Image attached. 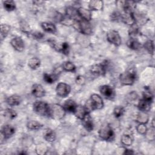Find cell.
<instances>
[{
	"label": "cell",
	"instance_id": "1",
	"mask_svg": "<svg viewBox=\"0 0 155 155\" xmlns=\"http://www.w3.org/2000/svg\"><path fill=\"white\" fill-rule=\"evenodd\" d=\"M104 102L102 97L97 94H93L86 101L85 107L90 113L96 110H101L104 107Z\"/></svg>",
	"mask_w": 155,
	"mask_h": 155
},
{
	"label": "cell",
	"instance_id": "2",
	"mask_svg": "<svg viewBox=\"0 0 155 155\" xmlns=\"http://www.w3.org/2000/svg\"><path fill=\"white\" fill-rule=\"evenodd\" d=\"M137 78L136 70L134 68H130L119 76V81L123 85H131Z\"/></svg>",
	"mask_w": 155,
	"mask_h": 155
},
{
	"label": "cell",
	"instance_id": "3",
	"mask_svg": "<svg viewBox=\"0 0 155 155\" xmlns=\"http://www.w3.org/2000/svg\"><path fill=\"white\" fill-rule=\"evenodd\" d=\"M33 111L41 116L50 117V105L45 102L37 101L33 104Z\"/></svg>",
	"mask_w": 155,
	"mask_h": 155
},
{
	"label": "cell",
	"instance_id": "4",
	"mask_svg": "<svg viewBox=\"0 0 155 155\" xmlns=\"http://www.w3.org/2000/svg\"><path fill=\"white\" fill-rule=\"evenodd\" d=\"M73 26L84 35H90L92 33V27L89 21L82 19H79L74 21Z\"/></svg>",
	"mask_w": 155,
	"mask_h": 155
},
{
	"label": "cell",
	"instance_id": "5",
	"mask_svg": "<svg viewBox=\"0 0 155 155\" xmlns=\"http://www.w3.org/2000/svg\"><path fill=\"white\" fill-rule=\"evenodd\" d=\"M65 111L63 106L59 104H53L50 105V117L55 119H61L65 114Z\"/></svg>",
	"mask_w": 155,
	"mask_h": 155
},
{
	"label": "cell",
	"instance_id": "6",
	"mask_svg": "<svg viewBox=\"0 0 155 155\" xmlns=\"http://www.w3.org/2000/svg\"><path fill=\"white\" fill-rule=\"evenodd\" d=\"M108 67V61H104V62L94 64L90 67V71L91 74L97 76H104L107 71Z\"/></svg>",
	"mask_w": 155,
	"mask_h": 155
},
{
	"label": "cell",
	"instance_id": "7",
	"mask_svg": "<svg viewBox=\"0 0 155 155\" xmlns=\"http://www.w3.org/2000/svg\"><path fill=\"white\" fill-rule=\"evenodd\" d=\"M99 136L103 140L106 141H112L114 139V132L110 125H105L102 127L98 132Z\"/></svg>",
	"mask_w": 155,
	"mask_h": 155
},
{
	"label": "cell",
	"instance_id": "8",
	"mask_svg": "<svg viewBox=\"0 0 155 155\" xmlns=\"http://www.w3.org/2000/svg\"><path fill=\"white\" fill-rule=\"evenodd\" d=\"M99 91L102 96L108 100H113L116 96L113 88L108 85H103L99 87Z\"/></svg>",
	"mask_w": 155,
	"mask_h": 155
},
{
	"label": "cell",
	"instance_id": "9",
	"mask_svg": "<svg viewBox=\"0 0 155 155\" xmlns=\"http://www.w3.org/2000/svg\"><path fill=\"white\" fill-rule=\"evenodd\" d=\"M107 39L110 43L114 45L115 46H119L122 44L121 37L118 31L114 30H110L107 33Z\"/></svg>",
	"mask_w": 155,
	"mask_h": 155
},
{
	"label": "cell",
	"instance_id": "10",
	"mask_svg": "<svg viewBox=\"0 0 155 155\" xmlns=\"http://www.w3.org/2000/svg\"><path fill=\"white\" fill-rule=\"evenodd\" d=\"M71 91V87L64 82H59L57 84L56 87V94L61 97H65L70 94Z\"/></svg>",
	"mask_w": 155,
	"mask_h": 155
},
{
	"label": "cell",
	"instance_id": "11",
	"mask_svg": "<svg viewBox=\"0 0 155 155\" xmlns=\"http://www.w3.org/2000/svg\"><path fill=\"white\" fill-rule=\"evenodd\" d=\"M119 5H120V7L125 13H134V10L136 8L135 2L134 1H119Z\"/></svg>",
	"mask_w": 155,
	"mask_h": 155
},
{
	"label": "cell",
	"instance_id": "12",
	"mask_svg": "<svg viewBox=\"0 0 155 155\" xmlns=\"http://www.w3.org/2000/svg\"><path fill=\"white\" fill-rule=\"evenodd\" d=\"M10 44L12 47L18 51H22L25 48L24 42L22 38L19 36H16L12 39L10 41Z\"/></svg>",
	"mask_w": 155,
	"mask_h": 155
},
{
	"label": "cell",
	"instance_id": "13",
	"mask_svg": "<svg viewBox=\"0 0 155 155\" xmlns=\"http://www.w3.org/2000/svg\"><path fill=\"white\" fill-rule=\"evenodd\" d=\"M15 131L16 130L13 126L9 124H7L4 125L1 128V133L2 136H3L4 139H8L15 133Z\"/></svg>",
	"mask_w": 155,
	"mask_h": 155
},
{
	"label": "cell",
	"instance_id": "14",
	"mask_svg": "<svg viewBox=\"0 0 155 155\" xmlns=\"http://www.w3.org/2000/svg\"><path fill=\"white\" fill-rule=\"evenodd\" d=\"M31 94L36 97H42L45 96V91L43 87L39 84H35L32 85L31 89Z\"/></svg>",
	"mask_w": 155,
	"mask_h": 155
},
{
	"label": "cell",
	"instance_id": "15",
	"mask_svg": "<svg viewBox=\"0 0 155 155\" xmlns=\"http://www.w3.org/2000/svg\"><path fill=\"white\" fill-rule=\"evenodd\" d=\"M82 124L84 128L88 131H91L94 128V123L90 113H88L82 120Z\"/></svg>",
	"mask_w": 155,
	"mask_h": 155
},
{
	"label": "cell",
	"instance_id": "16",
	"mask_svg": "<svg viewBox=\"0 0 155 155\" xmlns=\"http://www.w3.org/2000/svg\"><path fill=\"white\" fill-rule=\"evenodd\" d=\"M78 13L81 19L90 21L91 19V12L89 9L80 7L77 9Z\"/></svg>",
	"mask_w": 155,
	"mask_h": 155
},
{
	"label": "cell",
	"instance_id": "17",
	"mask_svg": "<svg viewBox=\"0 0 155 155\" xmlns=\"http://www.w3.org/2000/svg\"><path fill=\"white\" fill-rule=\"evenodd\" d=\"M151 104H152L151 102L142 98L139 101L137 104V108L140 111L147 113V111L150 110Z\"/></svg>",
	"mask_w": 155,
	"mask_h": 155
},
{
	"label": "cell",
	"instance_id": "18",
	"mask_svg": "<svg viewBox=\"0 0 155 155\" xmlns=\"http://www.w3.org/2000/svg\"><path fill=\"white\" fill-rule=\"evenodd\" d=\"M21 101H22V99L21 96L18 94H13L8 97L6 99L7 104L11 107L19 105L21 104Z\"/></svg>",
	"mask_w": 155,
	"mask_h": 155
},
{
	"label": "cell",
	"instance_id": "19",
	"mask_svg": "<svg viewBox=\"0 0 155 155\" xmlns=\"http://www.w3.org/2000/svg\"><path fill=\"white\" fill-rule=\"evenodd\" d=\"M121 21L126 24L132 25L136 23L134 13H125L121 14Z\"/></svg>",
	"mask_w": 155,
	"mask_h": 155
},
{
	"label": "cell",
	"instance_id": "20",
	"mask_svg": "<svg viewBox=\"0 0 155 155\" xmlns=\"http://www.w3.org/2000/svg\"><path fill=\"white\" fill-rule=\"evenodd\" d=\"M88 113H90L87 110L85 106L79 105H77L76 110L73 114L78 119L82 120Z\"/></svg>",
	"mask_w": 155,
	"mask_h": 155
},
{
	"label": "cell",
	"instance_id": "21",
	"mask_svg": "<svg viewBox=\"0 0 155 155\" xmlns=\"http://www.w3.org/2000/svg\"><path fill=\"white\" fill-rule=\"evenodd\" d=\"M77 107V105L76 102L72 100V99H68L65 101L63 107L66 112L70 113H74L76 108Z\"/></svg>",
	"mask_w": 155,
	"mask_h": 155
},
{
	"label": "cell",
	"instance_id": "22",
	"mask_svg": "<svg viewBox=\"0 0 155 155\" xmlns=\"http://www.w3.org/2000/svg\"><path fill=\"white\" fill-rule=\"evenodd\" d=\"M43 136H44V139L47 142L50 143L53 142L55 140L56 137L55 132L50 128L45 129L43 133Z\"/></svg>",
	"mask_w": 155,
	"mask_h": 155
},
{
	"label": "cell",
	"instance_id": "23",
	"mask_svg": "<svg viewBox=\"0 0 155 155\" xmlns=\"http://www.w3.org/2000/svg\"><path fill=\"white\" fill-rule=\"evenodd\" d=\"M104 7V2L101 0H92L88 3L90 10H102Z\"/></svg>",
	"mask_w": 155,
	"mask_h": 155
},
{
	"label": "cell",
	"instance_id": "24",
	"mask_svg": "<svg viewBox=\"0 0 155 155\" xmlns=\"http://www.w3.org/2000/svg\"><path fill=\"white\" fill-rule=\"evenodd\" d=\"M127 44L130 49L133 50H138L142 47L141 44L136 38H130V39L127 41Z\"/></svg>",
	"mask_w": 155,
	"mask_h": 155
},
{
	"label": "cell",
	"instance_id": "25",
	"mask_svg": "<svg viewBox=\"0 0 155 155\" xmlns=\"http://www.w3.org/2000/svg\"><path fill=\"white\" fill-rule=\"evenodd\" d=\"M65 14H66V16L74 20H78L79 19H81L78 15L77 9L74 8L73 7H67L65 10Z\"/></svg>",
	"mask_w": 155,
	"mask_h": 155
},
{
	"label": "cell",
	"instance_id": "26",
	"mask_svg": "<svg viewBox=\"0 0 155 155\" xmlns=\"http://www.w3.org/2000/svg\"><path fill=\"white\" fill-rule=\"evenodd\" d=\"M41 27L42 29L48 33H55L56 32V26L51 23V22H44L41 23Z\"/></svg>",
	"mask_w": 155,
	"mask_h": 155
},
{
	"label": "cell",
	"instance_id": "27",
	"mask_svg": "<svg viewBox=\"0 0 155 155\" xmlns=\"http://www.w3.org/2000/svg\"><path fill=\"white\" fill-rule=\"evenodd\" d=\"M120 141L124 145L130 146L133 143V138L131 134H130V133H125L122 136Z\"/></svg>",
	"mask_w": 155,
	"mask_h": 155
},
{
	"label": "cell",
	"instance_id": "28",
	"mask_svg": "<svg viewBox=\"0 0 155 155\" xmlns=\"http://www.w3.org/2000/svg\"><path fill=\"white\" fill-rule=\"evenodd\" d=\"M28 67L32 70H36L41 65V61L36 57L30 58L28 61Z\"/></svg>",
	"mask_w": 155,
	"mask_h": 155
},
{
	"label": "cell",
	"instance_id": "29",
	"mask_svg": "<svg viewBox=\"0 0 155 155\" xmlns=\"http://www.w3.org/2000/svg\"><path fill=\"white\" fill-rule=\"evenodd\" d=\"M149 120L148 115L145 112L140 111L139 113L136 117V120L139 122V124H147Z\"/></svg>",
	"mask_w": 155,
	"mask_h": 155
},
{
	"label": "cell",
	"instance_id": "30",
	"mask_svg": "<svg viewBox=\"0 0 155 155\" xmlns=\"http://www.w3.org/2000/svg\"><path fill=\"white\" fill-rule=\"evenodd\" d=\"M61 68L63 70L68 72H74L76 70V66L70 61H65L62 63Z\"/></svg>",
	"mask_w": 155,
	"mask_h": 155
},
{
	"label": "cell",
	"instance_id": "31",
	"mask_svg": "<svg viewBox=\"0 0 155 155\" xmlns=\"http://www.w3.org/2000/svg\"><path fill=\"white\" fill-rule=\"evenodd\" d=\"M43 79L46 83L51 84H53L58 79V74L56 73H54V74L44 73L43 74Z\"/></svg>",
	"mask_w": 155,
	"mask_h": 155
},
{
	"label": "cell",
	"instance_id": "32",
	"mask_svg": "<svg viewBox=\"0 0 155 155\" xmlns=\"http://www.w3.org/2000/svg\"><path fill=\"white\" fill-rule=\"evenodd\" d=\"M27 127L30 130H38L42 127V125L36 120H30L27 122Z\"/></svg>",
	"mask_w": 155,
	"mask_h": 155
},
{
	"label": "cell",
	"instance_id": "33",
	"mask_svg": "<svg viewBox=\"0 0 155 155\" xmlns=\"http://www.w3.org/2000/svg\"><path fill=\"white\" fill-rule=\"evenodd\" d=\"M3 6L4 9L7 12H12L16 8V4L12 0L3 1Z\"/></svg>",
	"mask_w": 155,
	"mask_h": 155
},
{
	"label": "cell",
	"instance_id": "34",
	"mask_svg": "<svg viewBox=\"0 0 155 155\" xmlns=\"http://www.w3.org/2000/svg\"><path fill=\"white\" fill-rule=\"evenodd\" d=\"M10 31V26L8 24H2L1 25V39L3 40L8 35Z\"/></svg>",
	"mask_w": 155,
	"mask_h": 155
},
{
	"label": "cell",
	"instance_id": "35",
	"mask_svg": "<svg viewBox=\"0 0 155 155\" xmlns=\"http://www.w3.org/2000/svg\"><path fill=\"white\" fill-rule=\"evenodd\" d=\"M130 28L128 30V33L130 38H135V37L139 34V27L136 23L130 25Z\"/></svg>",
	"mask_w": 155,
	"mask_h": 155
},
{
	"label": "cell",
	"instance_id": "36",
	"mask_svg": "<svg viewBox=\"0 0 155 155\" xmlns=\"http://www.w3.org/2000/svg\"><path fill=\"white\" fill-rule=\"evenodd\" d=\"M144 48L148 51L149 54H153L154 53V42L152 40H147L143 44Z\"/></svg>",
	"mask_w": 155,
	"mask_h": 155
},
{
	"label": "cell",
	"instance_id": "37",
	"mask_svg": "<svg viewBox=\"0 0 155 155\" xmlns=\"http://www.w3.org/2000/svg\"><path fill=\"white\" fill-rule=\"evenodd\" d=\"M125 111V108L122 106H117L113 110V114L115 117L119 118L124 115Z\"/></svg>",
	"mask_w": 155,
	"mask_h": 155
},
{
	"label": "cell",
	"instance_id": "38",
	"mask_svg": "<svg viewBox=\"0 0 155 155\" xmlns=\"http://www.w3.org/2000/svg\"><path fill=\"white\" fill-rule=\"evenodd\" d=\"M17 113L12 108H7L4 110V116L10 119H13L17 117Z\"/></svg>",
	"mask_w": 155,
	"mask_h": 155
},
{
	"label": "cell",
	"instance_id": "39",
	"mask_svg": "<svg viewBox=\"0 0 155 155\" xmlns=\"http://www.w3.org/2000/svg\"><path fill=\"white\" fill-rule=\"evenodd\" d=\"M142 96H143V99H146L148 101H150L151 102H153V94L151 93V92L148 90V89H147L145 90L143 92V94H142Z\"/></svg>",
	"mask_w": 155,
	"mask_h": 155
},
{
	"label": "cell",
	"instance_id": "40",
	"mask_svg": "<svg viewBox=\"0 0 155 155\" xmlns=\"http://www.w3.org/2000/svg\"><path fill=\"white\" fill-rule=\"evenodd\" d=\"M61 52L64 55H68L70 52V46L68 42H63L61 44Z\"/></svg>",
	"mask_w": 155,
	"mask_h": 155
},
{
	"label": "cell",
	"instance_id": "41",
	"mask_svg": "<svg viewBox=\"0 0 155 155\" xmlns=\"http://www.w3.org/2000/svg\"><path fill=\"white\" fill-rule=\"evenodd\" d=\"M147 130V126L144 124H139L136 127V130L140 134H145Z\"/></svg>",
	"mask_w": 155,
	"mask_h": 155
},
{
	"label": "cell",
	"instance_id": "42",
	"mask_svg": "<svg viewBox=\"0 0 155 155\" xmlns=\"http://www.w3.org/2000/svg\"><path fill=\"white\" fill-rule=\"evenodd\" d=\"M48 42L49 43L50 45L55 50L58 51H60L61 52V45H59L58 43L53 39H50L48 41Z\"/></svg>",
	"mask_w": 155,
	"mask_h": 155
},
{
	"label": "cell",
	"instance_id": "43",
	"mask_svg": "<svg viewBox=\"0 0 155 155\" xmlns=\"http://www.w3.org/2000/svg\"><path fill=\"white\" fill-rule=\"evenodd\" d=\"M75 82L78 85H82L83 84H85V78L84 76L82 75H79L78 76H76V79H75Z\"/></svg>",
	"mask_w": 155,
	"mask_h": 155
},
{
	"label": "cell",
	"instance_id": "44",
	"mask_svg": "<svg viewBox=\"0 0 155 155\" xmlns=\"http://www.w3.org/2000/svg\"><path fill=\"white\" fill-rule=\"evenodd\" d=\"M145 135L147 136V138L150 140H153L154 139V129L153 128L150 130H148L145 133Z\"/></svg>",
	"mask_w": 155,
	"mask_h": 155
},
{
	"label": "cell",
	"instance_id": "45",
	"mask_svg": "<svg viewBox=\"0 0 155 155\" xmlns=\"http://www.w3.org/2000/svg\"><path fill=\"white\" fill-rule=\"evenodd\" d=\"M111 18L112 21H121V13L118 12H115L111 15Z\"/></svg>",
	"mask_w": 155,
	"mask_h": 155
},
{
	"label": "cell",
	"instance_id": "46",
	"mask_svg": "<svg viewBox=\"0 0 155 155\" xmlns=\"http://www.w3.org/2000/svg\"><path fill=\"white\" fill-rule=\"evenodd\" d=\"M31 36L34 39H37V40L42 39L44 37V35L39 31H35V32L32 33Z\"/></svg>",
	"mask_w": 155,
	"mask_h": 155
},
{
	"label": "cell",
	"instance_id": "47",
	"mask_svg": "<svg viewBox=\"0 0 155 155\" xmlns=\"http://www.w3.org/2000/svg\"><path fill=\"white\" fill-rule=\"evenodd\" d=\"M124 154H134V152L132 150H130V149H125V151L124 152Z\"/></svg>",
	"mask_w": 155,
	"mask_h": 155
}]
</instances>
